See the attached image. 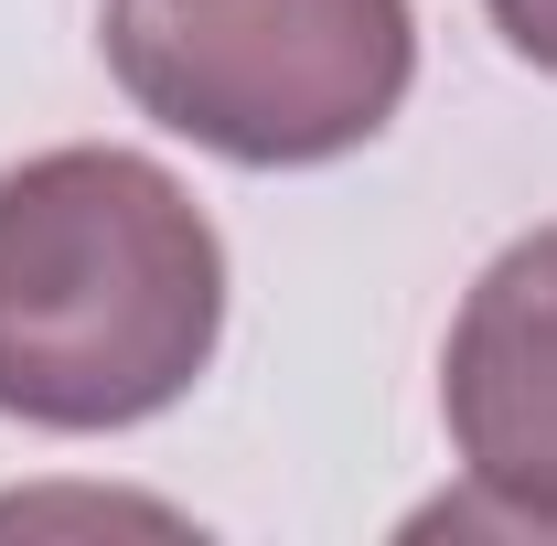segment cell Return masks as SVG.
Masks as SVG:
<instances>
[{"mask_svg": "<svg viewBox=\"0 0 557 546\" xmlns=\"http://www.w3.org/2000/svg\"><path fill=\"white\" fill-rule=\"evenodd\" d=\"M108 75L139 119L236 172L344 161L408 108L418 11L408 0H108Z\"/></svg>", "mask_w": 557, "mask_h": 546, "instance_id": "cell-2", "label": "cell"}, {"mask_svg": "<svg viewBox=\"0 0 557 546\" xmlns=\"http://www.w3.org/2000/svg\"><path fill=\"white\" fill-rule=\"evenodd\" d=\"M483 11H493V33H504L536 75H557V0H483Z\"/></svg>", "mask_w": 557, "mask_h": 546, "instance_id": "cell-4", "label": "cell"}, {"mask_svg": "<svg viewBox=\"0 0 557 546\" xmlns=\"http://www.w3.org/2000/svg\"><path fill=\"white\" fill-rule=\"evenodd\" d=\"M225 333V247L139 150H44L0 172V418L139 429L194 397Z\"/></svg>", "mask_w": 557, "mask_h": 546, "instance_id": "cell-1", "label": "cell"}, {"mask_svg": "<svg viewBox=\"0 0 557 546\" xmlns=\"http://www.w3.org/2000/svg\"><path fill=\"white\" fill-rule=\"evenodd\" d=\"M440 418H450V450H461V525H525L557 536V225L515 236L440 353Z\"/></svg>", "mask_w": 557, "mask_h": 546, "instance_id": "cell-3", "label": "cell"}]
</instances>
